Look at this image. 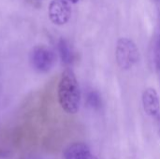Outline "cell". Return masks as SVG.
I'll return each instance as SVG.
<instances>
[{"instance_id": "30bf717a", "label": "cell", "mask_w": 160, "mask_h": 159, "mask_svg": "<svg viewBox=\"0 0 160 159\" xmlns=\"http://www.w3.org/2000/svg\"><path fill=\"white\" fill-rule=\"evenodd\" d=\"M156 120V124H157V128H158V134L160 136V113L155 118Z\"/></svg>"}, {"instance_id": "8992f818", "label": "cell", "mask_w": 160, "mask_h": 159, "mask_svg": "<svg viewBox=\"0 0 160 159\" xmlns=\"http://www.w3.org/2000/svg\"><path fill=\"white\" fill-rule=\"evenodd\" d=\"M64 159H97L91 153L89 147L82 142L70 144L64 151Z\"/></svg>"}, {"instance_id": "8fae6325", "label": "cell", "mask_w": 160, "mask_h": 159, "mask_svg": "<svg viewBox=\"0 0 160 159\" xmlns=\"http://www.w3.org/2000/svg\"><path fill=\"white\" fill-rule=\"evenodd\" d=\"M68 1H69L70 3H74V4H75V3H77L79 0H68Z\"/></svg>"}, {"instance_id": "52a82bcc", "label": "cell", "mask_w": 160, "mask_h": 159, "mask_svg": "<svg viewBox=\"0 0 160 159\" xmlns=\"http://www.w3.org/2000/svg\"><path fill=\"white\" fill-rule=\"evenodd\" d=\"M57 48H58V52H59L60 58L62 60V63L66 66L71 65L74 60V53H73L68 42L66 39L61 38L58 41Z\"/></svg>"}, {"instance_id": "7a4b0ae2", "label": "cell", "mask_w": 160, "mask_h": 159, "mask_svg": "<svg viewBox=\"0 0 160 159\" xmlns=\"http://www.w3.org/2000/svg\"><path fill=\"white\" fill-rule=\"evenodd\" d=\"M115 60L121 69H131L140 60V51L137 44L129 37L118 38L115 46Z\"/></svg>"}, {"instance_id": "277c9868", "label": "cell", "mask_w": 160, "mask_h": 159, "mask_svg": "<svg viewBox=\"0 0 160 159\" xmlns=\"http://www.w3.org/2000/svg\"><path fill=\"white\" fill-rule=\"evenodd\" d=\"M49 18L56 25L66 24L71 17V7L68 0H52L49 5Z\"/></svg>"}, {"instance_id": "5b68a950", "label": "cell", "mask_w": 160, "mask_h": 159, "mask_svg": "<svg viewBox=\"0 0 160 159\" xmlns=\"http://www.w3.org/2000/svg\"><path fill=\"white\" fill-rule=\"evenodd\" d=\"M142 104L144 112L156 118L160 113V98L157 90L153 87H147L142 94Z\"/></svg>"}, {"instance_id": "3957f363", "label": "cell", "mask_w": 160, "mask_h": 159, "mask_svg": "<svg viewBox=\"0 0 160 159\" xmlns=\"http://www.w3.org/2000/svg\"><path fill=\"white\" fill-rule=\"evenodd\" d=\"M55 59L53 52L44 46H37L31 52L32 66L40 73L50 71L55 63Z\"/></svg>"}, {"instance_id": "6da1fadb", "label": "cell", "mask_w": 160, "mask_h": 159, "mask_svg": "<svg viewBox=\"0 0 160 159\" xmlns=\"http://www.w3.org/2000/svg\"><path fill=\"white\" fill-rule=\"evenodd\" d=\"M57 97L61 108L68 114H76L80 110L82 94L75 73L69 67L62 72L58 86Z\"/></svg>"}, {"instance_id": "ba28073f", "label": "cell", "mask_w": 160, "mask_h": 159, "mask_svg": "<svg viewBox=\"0 0 160 159\" xmlns=\"http://www.w3.org/2000/svg\"><path fill=\"white\" fill-rule=\"evenodd\" d=\"M86 104L89 108L93 110H98L100 109L102 105L101 97L97 91H90L86 95Z\"/></svg>"}, {"instance_id": "9c48e42d", "label": "cell", "mask_w": 160, "mask_h": 159, "mask_svg": "<svg viewBox=\"0 0 160 159\" xmlns=\"http://www.w3.org/2000/svg\"><path fill=\"white\" fill-rule=\"evenodd\" d=\"M155 61H156L157 69L160 72V37L157 43L156 50H155Z\"/></svg>"}]
</instances>
